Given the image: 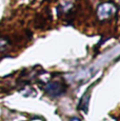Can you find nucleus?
<instances>
[{"label":"nucleus","mask_w":120,"mask_h":121,"mask_svg":"<svg viewBox=\"0 0 120 121\" xmlns=\"http://www.w3.org/2000/svg\"><path fill=\"white\" fill-rule=\"evenodd\" d=\"M8 41L4 38H0V54L4 53L6 51V48H8Z\"/></svg>","instance_id":"20e7f679"},{"label":"nucleus","mask_w":120,"mask_h":121,"mask_svg":"<svg viewBox=\"0 0 120 121\" xmlns=\"http://www.w3.org/2000/svg\"><path fill=\"white\" fill-rule=\"evenodd\" d=\"M70 121H81V120H80L79 118H77V117H73V118H72V119H71Z\"/></svg>","instance_id":"39448f33"},{"label":"nucleus","mask_w":120,"mask_h":121,"mask_svg":"<svg viewBox=\"0 0 120 121\" xmlns=\"http://www.w3.org/2000/svg\"><path fill=\"white\" fill-rule=\"evenodd\" d=\"M65 85L60 81H51L45 84L44 91L52 97H59L65 93Z\"/></svg>","instance_id":"f03ea898"},{"label":"nucleus","mask_w":120,"mask_h":121,"mask_svg":"<svg viewBox=\"0 0 120 121\" xmlns=\"http://www.w3.org/2000/svg\"><path fill=\"white\" fill-rule=\"evenodd\" d=\"M117 11V8L112 2H103L97 9V16L100 20H107L111 18Z\"/></svg>","instance_id":"f257e3e1"},{"label":"nucleus","mask_w":120,"mask_h":121,"mask_svg":"<svg viewBox=\"0 0 120 121\" xmlns=\"http://www.w3.org/2000/svg\"><path fill=\"white\" fill-rule=\"evenodd\" d=\"M89 101H90V93H85L83 96L81 97L79 102V108L86 113L87 112V106H89Z\"/></svg>","instance_id":"7ed1b4c3"}]
</instances>
